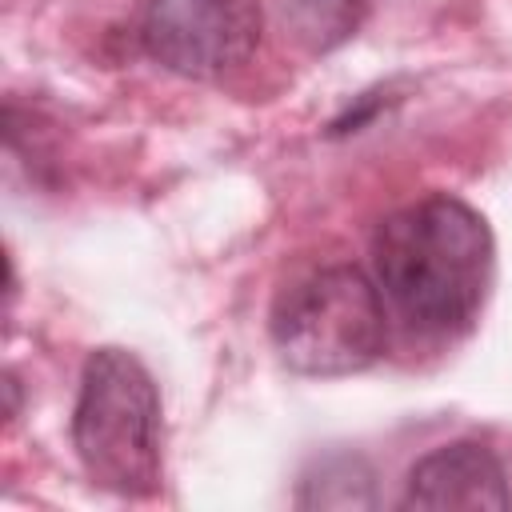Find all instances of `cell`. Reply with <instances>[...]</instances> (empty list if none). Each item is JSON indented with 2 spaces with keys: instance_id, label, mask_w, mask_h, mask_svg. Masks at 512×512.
Returning a JSON list of instances; mask_svg holds the SVG:
<instances>
[{
  "instance_id": "cell-1",
  "label": "cell",
  "mask_w": 512,
  "mask_h": 512,
  "mask_svg": "<svg viewBox=\"0 0 512 512\" xmlns=\"http://www.w3.org/2000/svg\"><path fill=\"white\" fill-rule=\"evenodd\" d=\"M372 268L380 292L412 328L460 332L488 300L496 244L472 204L432 192L380 220Z\"/></svg>"
},
{
  "instance_id": "cell-2",
  "label": "cell",
  "mask_w": 512,
  "mask_h": 512,
  "mask_svg": "<svg viewBox=\"0 0 512 512\" xmlns=\"http://www.w3.org/2000/svg\"><path fill=\"white\" fill-rule=\"evenodd\" d=\"M72 448L104 492L148 500L164 480L160 392L152 372L124 348H96L80 372Z\"/></svg>"
},
{
  "instance_id": "cell-3",
  "label": "cell",
  "mask_w": 512,
  "mask_h": 512,
  "mask_svg": "<svg viewBox=\"0 0 512 512\" xmlns=\"http://www.w3.org/2000/svg\"><path fill=\"white\" fill-rule=\"evenodd\" d=\"M268 332L280 360L300 376L364 372L388 344L380 284L356 264H324L276 296Z\"/></svg>"
},
{
  "instance_id": "cell-4",
  "label": "cell",
  "mask_w": 512,
  "mask_h": 512,
  "mask_svg": "<svg viewBox=\"0 0 512 512\" xmlns=\"http://www.w3.org/2000/svg\"><path fill=\"white\" fill-rule=\"evenodd\" d=\"M264 32L260 0H148L144 52L188 80H216L248 64Z\"/></svg>"
},
{
  "instance_id": "cell-5",
  "label": "cell",
  "mask_w": 512,
  "mask_h": 512,
  "mask_svg": "<svg viewBox=\"0 0 512 512\" xmlns=\"http://www.w3.org/2000/svg\"><path fill=\"white\" fill-rule=\"evenodd\" d=\"M508 476L492 448L476 440L440 444L404 480L400 508H508Z\"/></svg>"
},
{
  "instance_id": "cell-6",
  "label": "cell",
  "mask_w": 512,
  "mask_h": 512,
  "mask_svg": "<svg viewBox=\"0 0 512 512\" xmlns=\"http://www.w3.org/2000/svg\"><path fill=\"white\" fill-rule=\"evenodd\" d=\"M272 8L284 28L312 52H332L364 20V0H272Z\"/></svg>"
},
{
  "instance_id": "cell-7",
  "label": "cell",
  "mask_w": 512,
  "mask_h": 512,
  "mask_svg": "<svg viewBox=\"0 0 512 512\" xmlns=\"http://www.w3.org/2000/svg\"><path fill=\"white\" fill-rule=\"evenodd\" d=\"M300 508H372V472L352 460V456H332L324 460L312 476L300 480Z\"/></svg>"
}]
</instances>
